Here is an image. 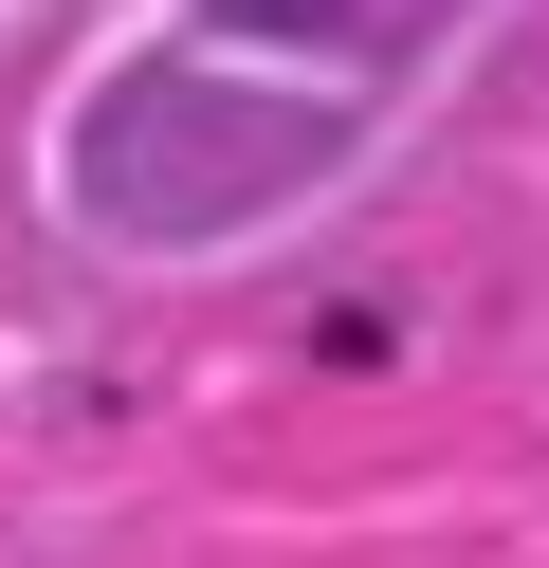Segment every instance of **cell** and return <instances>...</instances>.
<instances>
[{
    "label": "cell",
    "instance_id": "1",
    "mask_svg": "<svg viewBox=\"0 0 549 568\" xmlns=\"http://www.w3.org/2000/svg\"><path fill=\"white\" fill-rule=\"evenodd\" d=\"M202 111V74H129L92 111V202L129 239H220L238 202H275V184H329L348 165V111H293V129H202V148H165V129Z\"/></svg>",
    "mask_w": 549,
    "mask_h": 568
},
{
    "label": "cell",
    "instance_id": "2",
    "mask_svg": "<svg viewBox=\"0 0 549 568\" xmlns=\"http://www.w3.org/2000/svg\"><path fill=\"white\" fill-rule=\"evenodd\" d=\"M220 38H348V55H403V38H439L458 0H202Z\"/></svg>",
    "mask_w": 549,
    "mask_h": 568
}]
</instances>
